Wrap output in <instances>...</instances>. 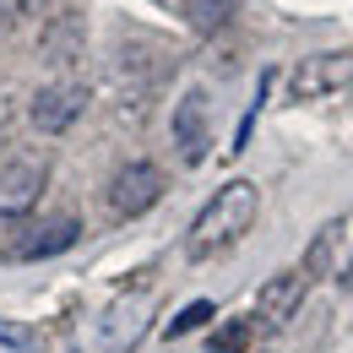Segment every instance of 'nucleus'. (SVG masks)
<instances>
[{"instance_id":"8","label":"nucleus","mask_w":353,"mask_h":353,"mask_svg":"<svg viewBox=\"0 0 353 353\" xmlns=\"http://www.w3.org/2000/svg\"><path fill=\"white\" fill-rule=\"evenodd\" d=\"M207 141H212V92L190 88L174 103V147L185 163H201L207 158Z\"/></svg>"},{"instance_id":"5","label":"nucleus","mask_w":353,"mask_h":353,"mask_svg":"<svg viewBox=\"0 0 353 353\" xmlns=\"http://www.w3.org/2000/svg\"><path fill=\"white\" fill-rule=\"evenodd\" d=\"M353 82V54L348 49H326V54H305L288 71V92L294 98H332Z\"/></svg>"},{"instance_id":"1","label":"nucleus","mask_w":353,"mask_h":353,"mask_svg":"<svg viewBox=\"0 0 353 353\" xmlns=\"http://www.w3.org/2000/svg\"><path fill=\"white\" fill-rule=\"evenodd\" d=\"M256 212H261V190L250 179H228L218 196L196 212V223L185 228V256L190 261H212L223 250H234L256 228Z\"/></svg>"},{"instance_id":"7","label":"nucleus","mask_w":353,"mask_h":353,"mask_svg":"<svg viewBox=\"0 0 353 353\" xmlns=\"http://www.w3.org/2000/svg\"><path fill=\"white\" fill-rule=\"evenodd\" d=\"M82 109H88V88H82V82H49V88L33 92L28 120H33V131L60 136V131H71V125L82 120Z\"/></svg>"},{"instance_id":"3","label":"nucleus","mask_w":353,"mask_h":353,"mask_svg":"<svg viewBox=\"0 0 353 353\" xmlns=\"http://www.w3.org/2000/svg\"><path fill=\"white\" fill-rule=\"evenodd\" d=\"M44 185H49L44 152H11L0 163V218H28L44 196Z\"/></svg>"},{"instance_id":"11","label":"nucleus","mask_w":353,"mask_h":353,"mask_svg":"<svg viewBox=\"0 0 353 353\" xmlns=\"http://www.w3.org/2000/svg\"><path fill=\"white\" fill-rule=\"evenodd\" d=\"M212 315H218V310H212V299H196V305H185V310L174 315V321H169V337H185V332H196V326H207Z\"/></svg>"},{"instance_id":"2","label":"nucleus","mask_w":353,"mask_h":353,"mask_svg":"<svg viewBox=\"0 0 353 353\" xmlns=\"http://www.w3.org/2000/svg\"><path fill=\"white\" fill-rule=\"evenodd\" d=\"M152 315H158V294L152 288H136V294H114L109 305H98L77 326L71 353H131L147 332H152Z\"/></svg>"},{"instance_id":"6","label":"nucleus","mask_w":353,"mask_h":353,"mask_svg":"<svg viewBox=\"0 0 353 353\" xmlns=\"http://www.w3.org/2000/svg\"><path fill=\"white\" fill-rule=\"evenodd\" d=\"M310 266H288V272H277L272 283L261 288V299H256V326L261 332H283L294 315H299V305H305L310 294Z\"/></svg>"},{"instance_id":"9","label":"nucleus","mask_w":353,"mask_h":353,"mask_svg":"<svg viewBox=\"0 0 353 353\" xmlns=\"http://www.w3.org/2000/svg\"><path fill=\"white\" fill-rule=\"evenodd\" d=\"M77 234H82V223H77V218H49V223H39L28 239H17V256H22V261L60 256V250H71V245H77Z\"/></svg>"},{"instance_id":"4","label":"nucleus","mask_w":353,"mask_h":353,"mask_svg":"<svg viewBox=\"0 0 353 353\" xmlns=\"http://www.w3.org/2000/svg\"><path fill=\"white\" fill-rule=\"evenodd\" d=\"M158 196H163V169L147 163V158L120 163L109 179V212L114 218H141L147 207H158Z\"/></svg>"},{"instance_id":"12","label":"nucleus","mask_w":353,"mask_h":353,"mask_svg":"<svg viewBox=\"0 0 353 353\" xmlns=\"http://www.w3.org/2000/svg\"><path fill=\"white\" fill-rule=\"evenodd\" d=\"M0 343L17 348V353H39L44 348V337H39L33 326H17V321H0Z\"/></svg>"},{"instance_id":"10","label":"nucleus","mask_w":353,"mask_h":353,"mask_svg":"<svg viewBox=\"0 0 353 353\" xmlns=\"http://www.w3.org/2000/svg\"><path fill=\"white\" fill-rule=\"evenodd\" d=\"M250 337H256V321H250V315H239V321H228V326L212 332L207 353H245V348H250Z\"/></svg>"}]
</instances>
